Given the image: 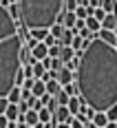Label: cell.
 <instances>
[{
    "label": "cell",
    "mask_w": 117,
    "mask_h": 128,
    "mask_svg": "<svg viewBox=\"0 0 117 128\" xmlns=\"http://www.w3.org/2000/svg\"><path fill=\"white\" fill-rule=\"evenodd\" d=\"M75 84L82 102L97 113L117 104V46L97 36L88 40L80 55Z\"/></svg>",
    "instance_id": "obj_1"
},
{
    "label": "cell",
    "mask_w": 117,
    "mask_h": 128,
    "mask_svg": "<svg viewBox=\"0 0 117 128\" xmlns=\"http://www.w3.org/2000/svg\"><path fill=\"white\" fill-rule=\"evenodd\" d=\"M22 44L20 20H13L9 9L0 4V97L9 95L18 71L22 68Z\"/></svg>",
    "instance_id": "obj_2"
},
{
    "label": "cell",
    "mask_w": 117,
    "mask_h": 128,
    "mask_svg": "<svg viewBox=\"0 0 117 128\" xmlns=\"http://www.w3.org/2000/svg\"><path fill=\"white\" fill-rule=\"evenodd\" d=\"M18 7L24 29H49L64 11V0H18Z\"/></svg>",
    "instance_id": "obj_3"
},
{
    "label": "cell",
    "mask_w": 117,
    "mask_h": 128,
    "mask_svg": "<svg viewBox=\"0 0 117 128\" xmlns=\"http://www.w3.org/2000/svg\"><path fill=\"white\" fill-rule=\"evenodd\" d=\"M58 82H60V86L71 84V82H75V73H73V71H68L66 66H62V68L58 71Z\"/></svg>",
    "instance_id": "obj_4"
},
{
    "label": "cell",
    "mask_w": 117,
    "mask_h": 128,
    "mask_svg": "<svg viewBox=\"0 0 117 128\" xmlns=\"http://www.w3.org/2000/svg\"><path fill=\"white\" fill-rule=\"evenodd\" d=\"M31 55L36 60H44V58H49V46L44 42H38L36 46H31Z\"/></svg>",
    "instance_id": "obj_5"
},
{
    "label": "cell",
    "mask_w": 117,
    "mask_h": 128,
    "mask_svg": "<svg viewBox=\"0 0 117 128\" xmlns=\"http://www.w3.org/2000/svg\"><path fill=\"white\" fill-rule=\"evenodd\" d=\"M71 113H68V108H66V106H58V108H55V113H53V119H55V122H58V124H62V122H66V124H68V122H71Z\"/></svg>",
    "instance_id": "obj_6"
},
{
    "label": "cell",
    "mask_w": 117,
    "mask_h": 128,
    "mask_svg": "<svg viewBox=\"0 0 117 128\" xmlns=\"http://www.w3.org/2000/svg\"><path fill=\"white\" fill-rule=\"evenodd\" d=\"M95 36H97L100 40H104V42H108V44L117 46V33H115V31H108V29H100Z\"/></svg>",
    "instance_id": "obj_7"
},
{
    "label": "cell",
    "mask_w": 117,
    "mask_h": 128,
    "mask_svg": "<svg viewBox=\"0 0 117 128\" xmlns=\"http://www.w3.org/2000/svg\"><path fill=\"white\" fill-rule=\"evenodd\" d=\"M82 97L80 95H73V97H68V102H66V108H68V113L71 115H78L80 113V108H82Z\"/></svg>",
    "instance_id": "obj_8"
},
{
    "label": "cell",
    "mask_w": 117,
    "mask_h": 128,
    "mask_svg": "<svg viewBox=\"0 0 117 128\" xmlns=\"http://www.w3.org/2000/svg\"><path fill=\"white\" fill-rule=\"evenodd\" d=\"M44 93H46V84H44L42 80H33V84H31V95L40 97V95H44Z\"/></svg>",
    "instance_id": "obj_9"
},
{
    "label": "cell",
    "mask_w": 117,
    "mask_h": 128,
    "mask_svg": "<svg viewBox=\"0 0 117 128\" xmlns=\"http://www.w3.org/2000/svg\"><path fill=\"white\" fill-rule=\"evenodd\" d=\"M22 100V86H13L11 90H9V95H7V102L9 104H18Z\"/></svg>",
    "instance_id": "obj_10"
},
{
    "label": "cell",
    "mask_w": 117,
    "mask_h": 128,
    "mask_svg": "<svg viewBox=\"0 0 117 128\" xmlns=\"http://www.w3.org/2000/svg\"><path fill=\"white\" fill-rule=\"evenodd\" d=\"M102 29H108V31H115V29H117V18H115V13H106V18L102 20Z\"/></svg>",
    "instance_id": "obj_11"
},
{
    "label": "cell",
    "mask_w": 117,
    "mask_h": 128,
    "mask_svg": "<svg viewBox=\"0 0 117 128\" xmlns=\"http://www.w3.org/2000/svg\"><path fill=\"white\" fill-rule=\"evenodd\" d=\"M38 122H40V117H38V110L29 108V110L24 113V124H26V126H36Z\"/></svg>",
    "instance_id": "obj_12"
},
{
    "label": "cell",
    "mask_w": 117,
    "mask_h": 128,
    "mask_svg": "<svg viewBox=\"0 0 117 128\" xmlns=\"http://www.w3.org/2000/svg\"><path fill=\"white\" fill-rule=\"evenodd\" d=\"M84 24H86V29H88V31H93V33H97V31L102 29V22H100L97 18H93V16H88V18L84 20Z\"/></svg>",
    "instance_id": "obj_13"
},
{
    "label": "cell",
    "mask_w": 117,
    "mask_h": 128,
    "mask_svg": "<svg viewBox=\"0 0 117 128\" xmlns=\"http://www.w3.org/2000/svg\"><path fill=\"white\" fill-rule=\"evenodd\" d=\"M20 115V108H18V104H9L7 106V110H4V117L9 119V122H16Z\"/></svg>",
    "instance_id": "obj_14"
},
{
    "label": "cell",
    "mask_w": 117,
    "mask_h": 128,
    "mask_svg": "<svg viewBox=\"0 0 117 128\" xmlns=\"http://www.w3.org/2000/svg\"><path fill=\"white\" fill-rule=\"evenodd\" d=\"M73 36H75V31H73V29H66V26H64V33H62V38L58 40V42H60L62 46H71V42H73Z\"/></svg>",
    "instance_id": "obj_15"
},
{
    "label": "cell",
    "mask_w": 117,
    "mask_h": 128,
    "mask_svg": "<svg viewBox=\"0 0 117 128\" xmlns=\"http://www.w3.org/2000/svg\"><path fill=\"white\" fill-rule=\"evenodd\" d=\"M44 84H46V93H49V95H53V97H55V95L60 93V88H62L58 80H49V82H44Z\"/></svg>",
    "instance_id": "obj_16"
},
{
    "label": "cell",
    "mask_w": 117,
    "mask_h": 128,
    "mask_svg": "<svg viewBox=\"0 0 117 128\" xmlns=\"http://www.w3.org/2000/svg\"><path fill=\"white\" fill-rule=\"evenodd\" d=\"M38 117H40V122H42V124H49V122L53 119V113L46 108V106H42V108L38 110Z\"/></svg>",
    "instance_id": "obj_17"
},
{
    "label": "cell",
    "mask_w": 117,
    "mask_h": 128,
    "mask_svg": "<svg viewBox=\"0 0 117 128\" xmlns=\"http://www.w3.org/2000/svg\"><path fill=\"white\" fill-rule=\"evenodd\" d=\"M93 124H95L97 128H104L106 124H108V117H106V113H102V110H100V113H95V117H93Z\"/></svg>",
    "instance_id": "obj_18"
},
{
    "label": "cell",
    "mask_w": 117,
    "mask_h": 128,
    "mask_svg": "<svg viewBox=\"0 0 117 128\" xmlns=\"http://www.w3.org/2000/svg\"><path fill=\"white\" fill-rule=\"evenodd\" d=\"M73 55H75V51H73L71 46H60V60H62L64 64L68 62V60H71Z\"/></svg>",
    "instance_id": "obj_19"
},
{
    "label": "cell",
    "mask_w": 117,
    "mask_h": 128,
    "mask_svg": "<svg viewBox=\"0 0 117 128\" xmlns=\"http://www.w3.org/2000/svg\"><path fill=\"white\" fill-rule=\"evenodd\" d=\"M29 33H31V38H36L38 42H44V38L49 36V29H31Z\"/></svg>",
    "instance_id": "obj_20"
},
{
    "label": "cell",
    "mask_w": 117,
    "mask_h": 128,
    "mask_svg": "<svg viewBox=\"0 0 117 128\" xmlns=\"http://www.w3.org/2000/svg\"><path fill=\"white\" fill-rule=\"evenodd\" d=\"M31 66H33V77H36V80H40V77L44 75V71H46V68H44V64L40 62V60H36Z\"/></svg>",
    "instance_id": "obj_21"
},
{
    "label": "cell",
    "mask_w": 117,
    "mask_h": 128,
    "mask_svg": "<svg viewBox=\"0 0 117 128\" xmlns=\"http://www.w3.org/2000/svg\"><path fill=\"white\" fill-rule=\"evenodd\" d=\"M49 33H51V36H53L55 40H60V38H62V33H64V26L55 22V24H51V26H49Z\"/></svg>",
    "instance_id": "obj_22"
},
{
    "label": "cell",
    "mask_w": 117,
    "mask_h": 128,
    "mask_svg": "<svg viewBox=\"0 0 117 128\" xmlns=\"http://www.w3.org/2000/svg\"><path fill=\"white\" fill-rule=\"evenodd\" d=\"M100 7H102L106 13H115V9H117V7H115V0H102Z\"/></svg>",
    "instance_id": "obj_23"
},
{
    "label": "cell",
    "mask_w": 117,
    "mask_h": 128,
    "mask_svg": "<svg viewBox=\"0 0 117 128\" xmlns=\"http://www.w3.org/2000/svg\"><path fill=\"white\" fill-rule=\"evenodd\" d=\"M62 88L66 90V95H68V97H73V95H80V93H78V84H75V82H71V84H64Z\"/></svg>",
    "instance_id": "obj_24"
},
{
    "label": "cell",
    "mask_w": 117,
    "mask_h": 128,
    "mask_svg": "<svg viewBox=\"0 0 117 128\" xmlns=\"http://www.w3.org/2000/svg\"><path fill=\"white\" fill-rule=\"evenodd\" d=\"M22 75H24V80H36V77H33V66H31V64H22Z\"/></svg>",
    "instance_id": "obj_25"
},
{
    "label": "cell",
    "mask_w": 117,
    "mask_h": 128,
    "mask_svg": "<svg viewBox=\"0 0 117 128\" xmlns=\"http://www.w3.org/2000/svg\"><path fill=\"white\" fill-rule=\"evenodd\" d=\"M55 100H58V104H60V106H66V102H68V95H66V90H64V88H60V93L55 95Z\"/></svg>",
    "instance_id": "obj_26"
},
{
    "label": "cell",
    "mask_w": 117,
    "mask_h": 128,
    "mask_svg": "<svg viewBox=\"0 0 117 128\" xmlns=\"http://www.w3.org/2000/svg\"><path fill=\"white\" fill-rule=\"evenodd\" d=\"M106 117H108V122H117V104H113V106L106 110Z\"/></svg>",
    "instance_id": "obj_27"
},
{
    "label": "cell",
    "mask_w": 117,
    "mask_h": 128,
    "mask_svg": "<svg viewBox=\"0 0 117 128\" xmlns=\"http://www.w3.org/2000/svg\"><path fill=\"white\" fill-rule=\"evenodd\" d=\"M93 18H97V20H100V22H102V20H104L106 18V11L104 9H102V7H95V9H93V13H91Z\"/></svg>",
    "instance_id": "obj_28"
},
{
    "label": "cell",
    "mask_w": 117,
    "mask_h": 128,
    "mask_svg": "<svg viewBox=\"0 0 117 128\" xmlns=\"http://www.w3.org/2000/svg\"><path fill=\"white\" fill-rule=\"evenodd\" d=\"M75 9H78L75 0H64V11H75Z\"/></svg>",
    "instance_id": "obj_29"
},
{
    "label": "cell",
    "mask_w": 117,
    "mask_h": 128,
    "mask_svg": "<svg viewBox=\"0 0 117 128\" xmlns=\"http://www.w3.org/2000/svg\"><path fill=\"white\" fill-rule=\"evenodd\" d=\"M7 106H9V102H7V97H0V115H4Z\"/></svg>",
    "instance_id": "obj_30"
},
{
    "label": "cell",
    "mask_w": 117,
    "mask_h": 128,
    "mask_svg": "<svg viewBox=\"0 0 117 128\" xmlns=\"http://www.w3.org/2000/svg\"><path fill=\"white\" fill-rule=\"evenodd\" d=\"M55 42H58V40L53 38L51 33H49V36H46V38H44V44H46V46H53V44H55Z\"/></svg>",
    "instance_id": "obj_31"
},
{
    "label": "cell",
    "mask_w": 117,
    "mask_h": 128,
    "mask_svg": "<svg viewBox=\"0 0 117 128\" xmlns=\"http://www.w3.org/2000/svg\"><path fill=\"white\" fill-rule=\"evenodd\" d=\"M7 124H9V119L4 115H0V128H7Z\"/></svg>",
    "instance_id": "obj_32"
},
{
    "label": "cell",
    "mask_w": 117,
    "mask_h": 128,
    "mask_svg": "<svg viewBox=\"0 0 117 128\" xmlns=\"http://www.w3.org/2000/svg\"><path fill=\"white\" fill-rule=\"evenodd\" d=\"M100 4H102V0H88V7H93V9L100 7Z\"/></svg>",
    "instance_id": "obj_33"
},
{
    "label": "cell",
    "mask_w": 117,
    "mask_h": 128,
    "mask_svg": "<svg viewBox=\"0 0 117 128\" xmlns=\"http://www.w3.org/2000/svg\"><path fill=\"white\" fill-rule=\"evenodd\" d=\"M31 97V90L29 88H22V100H29Z\"/></svg>",
    "instance_id": "obj_34"
},
{
    "label": "cell",
    "mask_w": 117,
    "mask_h": 128,
    "mask_svg": "<svg viewBox=\"0 0 117 128\" xmlns=\"http://www.w3.org/2000/svg\"><path fill=\"white\" fill-rule=\"evenodd\" d=\"M78 2V7H88V0H75Z\"/></svg>",
    "instance_id": "obj_35"
},
{
    "label": "cell",
    "mask_w": 117,
    "mask_h": 128,
    "mask_svg": "<svg viewBox=\"0 0 117 128\" xmlns=\"http://www.w3.org/2000/svg\"><path fill=\"white\" fill-rule=\"evenodd\" d=\"M55 128H71V124H66V122H62V124H55Z\"/></svg>",
    "instance_id": "obj_36"
},
{
    "label": "cell",
    "mask_w": 117,
    "mask_h": 128,
    "mask_svg": "<svg viewBox=\"0 0 117 128\" xmlns=\"http://www.w3.org/2000/svg\"><path fill=\"white\" fill-rule=\"evenodd\" d=\"M11 2H18V0H2V2H0V4H2V7H9V4H11Z\"/></svg>",
    "instance_id": "obj_37"
},
{
    "label": "cell",
    "mask_w": 117,
    "mask_h": 128,
    "mask_svg": "<svg viewBox=\"0 0 117 128\" xmlns=\"http://www.w3.org/2000/svg\"><path fill=\"white\" fill-rule=\"evenodd\" d=\"M104 128H117V122H108V124H106Z\"/></svg>",
    "instance_id": "obj_38"
},
{
    "label": "cell",
    "mask_w": 117,
    "mask_h": 128,
    "mask_svg": "<svg viewBox=\"0 0 117 128\" xmlns=\"http://www.w3.org/2000/svg\"><path fill=\"white\" fill-rule=\"evenodd\" d=\"M7 128H18V126H16V122H9V124H7Z\"/></svg>",
    "instance_id": "obj_39"
},
{
    "label": "cell",
    "mask_w": 117,
    "mask_h": 128,
    "mask_svg": "<svg viewBox=\"0 0 117 128\" xmlns=\"http://www.w3.org/2000/svg\"><path fill=\"white\" fill-rule=\"evenodd\" d=\"M84 128H97V126H95L93 122H88V124H86V126H84Z\"/></svg>",
    "instance_id": "obj_40"
},
{
    "label": "cell",
    "mask_w": 117,
    "mask_h": 128,
    "mask_svg": "<svg viewBox=\"0 0 117 128\" xmlns=\"http://www.w3.org/2000/svg\"><path fill=\"white\" fill-rule=\"evenodd\" d=\"M115 18H117V9H115Z\"/></svg>",
    "instance_id": "obj_41"
},
{
    "label": "cell",
    "mask_w": 117,
    "mask_h": 128,
    "mask_svg": "<svg viewBox=\"0 0 117 128\" xmlns=\"http://www.w3.org/2000/svg\"><path fill=\"white\" fill-rule=\"evenodd\" d=\"M26 128H33V126H26Z\"/></svg>",
    "instance_id": "obj_42"
},
{
    "label": "cell",
    "mask_w": 117,
    "mask_h": 128,
    "mask_svg": "<svg viewBox=\"0 0 117 128\" xmlns=\"http://www.w3.org/2000/svg\"><path fill=\"white\" fill-rule=\"evenodd\" d=\"M115 7H117V0H115Z\"/></svg>",
    "instance_id": "obj_43"
},
{
    "label": "cell",
    "mask_w": 117,
    "mask_h": 128,
    "mask_svg": "<svg viewBox=\"0 0 117 128\" xmlns=\"http://www.w3.org/2000/svg\"><path fill=\"white\" fill-rule=\"evenodd\" d=\"M115 33H117V29H115Z\"/></svg>",
    "instance_id": "obj_44"
},
{
    "label": "cell",
    "mask_w": 117,
    "mask_h": 128,
    "mask_svg": "<svg viewBox=\"0 0 117 128\" xmlns=\"http://www.w3.org/2000/svg\"><path fill=\"white\" fill-rule=\"evenodd\" d=\"M0 2H2V0H0Z\"/></svg>",
    "instance_id": "obj_45"
}]
</instances>
